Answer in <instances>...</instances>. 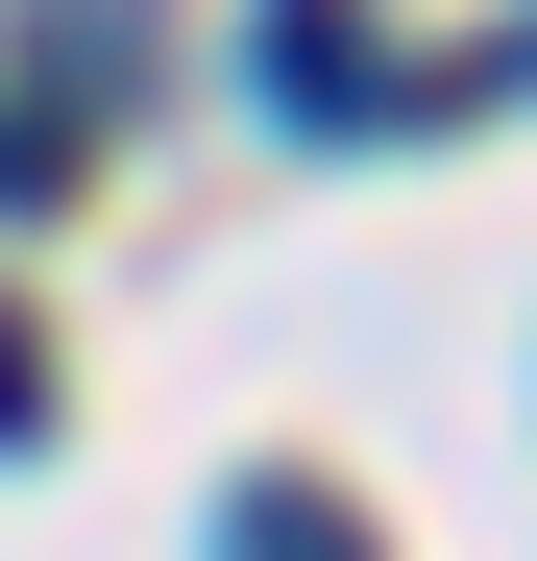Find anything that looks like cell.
<instances>
[{"label": "cell", "mask_w": 537, "mask_h": 561, "mask_svg": "<svg viewBox=\"0 0 537 561\" xmlns=\"http://www.w3.org/2000/svg\"><path fill=\"white\" fill-rule=\"evenodd\" d=\"M220 561H342V513H318V489H244V513H220Z\"/></svg>", "instance_id": "1"}]
</instances>
